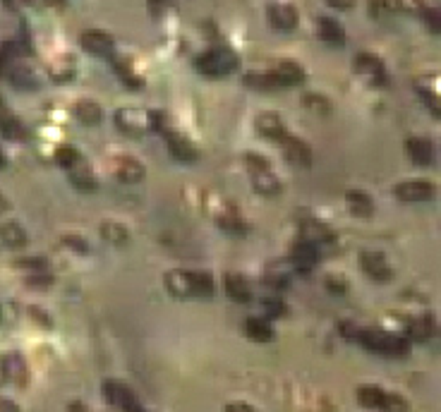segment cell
<instances>
[{
  "label": "cell",
  "mask_w": 441,
  "mask_h": 412,
  "mask_svg": "<svg viewBox=\"0 0 441 412\" xmlns=\"http://www.w3.org/2000/svg\"><path fill=\"white\" fill-rule=\"evenodd\" d=\"M67 175H70V182L77 187V190H84V192L96 190V180H94V175H91V168L87 165L84 159H82L80 163L72 165V168L67 170Z\"/></svg>",
  "instance_id": "19"
},
{
  "label": "cell",
  "mask_w": 441,
  "mask_h": 412,
  "mask_svg": "<svg viewBox=\"0 0 441 412\" xmlns=\"http://www.w3.org/2000/svg\"><path fill=\"white\" fill-rule=\"evenodd\" d=\"M19 269H29L32 274H48V262L46 259H19L17 262Z\"/></svg>",
  "instance_id": "38"
},
{
  "label": "cell",
  "mask_w": 441,
  "mask_h": 412,
  "mask_svg": "<svg viewBox=\"0 0 441 412\" xmlns=\"http://www.w3.org/2000/svg\"><path fill=\"white\" fill-rule=\"evenodd\" d=\"M3 211H8V201H5V197L0 195V213H3Z\"/></svg>",
  "instance_id": "50"
},
{
  "label": "cell",
  "mask_w": 441,
  "mask_h": 412,
  "mask_svg": "<svg viewBox=\"0 0 441 412\" xmlns=\"http://www.w3.org/2000/svg\"><path fill=\"white\" fill-rule=\"evenodd\" d=\"M113 65H116V72H118V75H120V80L125 82L127 87H132V89H139V87H142V80H139V77L134 75L132 67H129L127 62L116 60V62H113Z\"/></svg>",
  "instance_id": "36"
},
{
  "label": "cell",
  "mask_w": 441,
  "mask_h": 412,
  "mask_svg": "<svg viewBox=\"0 0 441 412\" xmlns=\"http://www.w3.org/2000/svg\"><path fill=\"white\" fill-rule=\"evenodd\" d=\"M264 307H267V312L271 316H281L283 312H285V307H283L281 300H267V302H264Z\"/></svg>",
  "instance_id": "43"
},
{
  "label": "cell",
  "mask_w": 441,
  "mask_h": 412,
  "mask_svg": "<svg viewBox=\"0 0 441 412\" xmlns=\"http://www.w3.org/2000/svg\"><path fill=\"white\" fill-rule=\"evenodd\" d=\"M393 195L401 201H429L437 195V187L427 180H406V182H398Z\"/></svg>",
  "instance_id": "6"
},
{
  "label": "cell",
  "mask_w": 441,
  "mask_h": 412,
  "mask_svg": "<svg viewBox=\"0 0 441 412\" xmlns=\"http://www.w3.org/2000/svg\"><path fill=\"white\" fill-rule=\"evenodd\" d=\"M355 338L372 352L379 355H406L408 343L403 338L393 336V333L379 331V328H362V331H355Z\"/></svg>",
  "instance_id": "3"
},
{
  "label": "cell",
  "mask_w": 441,
  "mask_h": 412,
  "mask_svg": "<svg viewBox=\"0 0 441 412\" xmlns=\"http://www.w3.org/2000/svg\"><path fill=\"white\" fill-rule=\"evenodd\" d=\"M271 75H273V80H276L278 89H285V87L300 84V82L305 80V70L298 65V62H293V60H283V62H278V65L271 70Z\"/></svg>",
  "instance_id": "12"
},
{
  "label": "cell",
  "mask_w": 441,
  "mask_h": 412,
  "mask_svg": "<svg viewBox=\"0 0 441 412\" xmlns=\"http://www.w3.org/2000/svg\"><path fill=\"white\" fill-rule=\"evenodd\" d=\"M165 144H168V151L173 159L178 161H185V163H192V161H197V149L195 144L190 142L188 137H183V134L178 132H168L165 134Z\"/></svg>",
  "instance_id": "13"
},
{
  "label": "cell",
  "mask_w": 441,
  "mask_h": 412,
  "mask_svg": "<svg viewBox=\"0 0 441 412\" xmlns=\"http://www.w3.org/2000/svg\"><path fill=\"white\" fill-rule=\"evenodd\" d=\"M245 165H247V170H250L252 175H259V173H267V170H271L269 161L264 159V156H259V154H247L245 156Z\"/></svg>",
  "instance_id": "37"
},
{
  "label": "cell",
  "mask_w": 441,
  "mask_h": 412,
  "mask_svg": "<svg viewBox=\"0 0 441 412\" xmlns=\"http://www.w3.org/2000/svg\"><path fill=\"white\" fill-rule=\"evenodd\" d=\"M103 398H106L113 408L120 410V412H147L142 405H139V400L134 398V393L127 388L125 384L106 382L103 384Z\"/></svg>",
  "instance_id": "4"
},
{
  "label": "cell",
  "mask_w": 441,
  "mask_h": 412,
  "mask_svg": "<svg viewBox=\"0 0 441 412\" xmlns=\"http://www.w3.org/2000/svg\"><path fill=\"white\" fill-rule=\"evenodd\" d=\"M0 319H3V310H0Z\"/></svg>",
  "instance_id": "52"
},
{
  "label": "cell",
  "mask_w": 441,
  "mask_h": 412,
  "mask_svg": "<svg viewBox=\"0 0 441 412\" xmlns=\"http://www.w3.org/2000/svg\"><path fill=\"white\" fill-rule=\"evenodd\" d=\"M53 75H55V80L58 82H65V80H70L72 75H75V67H72V62L63 58L58 62V70H53Z\"/></svg>",
  "instance_id": "39"
},
{
  "label": "cell",
  "mask_w": 441,
  "mask_h": 412,
  "mask_svg": "<svg viewBox=\"0 0 441 412\" xmlns=\"http://www.w3.org/2000/svg\"><path fill=\"white\" fill-rule=\"evenodd\" d=\"M355 70L362 77L372 82V84H386V70H384V62L372 53H360L355 58Z\"/></svg>",
  "instance_id": "10"
},
{
  "label": "cell",
  "mask_w": 441,
  "mask_h": 412,
  "mask_svg": "<svg viewBox=\"0 0 441 412\" xmlns=\"http://www.w3.org/2000/svg\"><path fill=\"white\" fill-rule=\"evenodd\" d=\"M10 80H12V84H17V87H22V89H34L36 87V80H34V75L27 70V67H12L10 70Z\"/></svg>",
  "instance_id": "34"
},
{
  "label": "cell",
  "mask_w": 441,
  "mask_h": 412,
  "mask_svg": "<svg viewBox=\"0 0 441 412\" xmlns=\"http://www.w3.org/2000/svg\"><path fill=\"white\" fill-rule=\"evenodd\" d=\"M319 244L309 242V240H300V242H295L293 247V259L295 264L300 266V269H309V266H314L319 262Z\"/></svg>",
  "instance_id": "18"
},
{
  "label": "cell",
  "mask_w": 441,
  "mask_h": 412,
  "mask_svg": "<svg viewBox=\"0 0 441 412\" xmlns=\"http://www.w3.org/2000/svg\"><path fill=\"white\" fill-rule=\"evenodd\" d=\"M267 15H269V22H271V27L278 29V31H293L295 27H298V10H295L293 5H288V3L269 5Z\"/></svg>",
  "instance_id": "9"
},
{
  "label": "cell",
  "mask_w": 441,
  "mask_h": 412,
  "mask_svg": "<svg viewBox=\"0 0 441 412\" xmlns=\"http://www.w3.org/2000/svg\"><path fill=\"white\" fill-rule=\"evenodd\" d=\"M226 412H254L247 403H231L226 408Z\"/></svg>",
  "instance_id": "47"
},
{
  "label": "cell",
  "mask_w": 441,
  "mask_h": 412,
  "mask_svg": "<svg viewBox=\"0 0 441 412\" xmlns=\"http://www.w3.org/2000/svg\"><path fill=\"white\" fill-rule=\"evenodd\" d=\"M406 151L408 156L415 161V163L420 165H432L434 163V156H437V149H434V144L429 142V139H422V137H413L406 142Z\"/></svg>",
  "instance_id": "15"
},
{
  "label": "cell",
  "mask_w": 441,
  "mask_h": 412,
  "mask_svg": "<svg viewBox=\"0 0 441 412\" xmlns=\"http://www.w3.org/2000/svg\"><path fill=\"white\" fill-rule=\"evenodd\" d=\"M345 201H348V208L352 211V216L367 218V216H372V211H375V204H372L370 195L362 190H350L345 195Z\"/></svg>",
  "instance_id": "21"
},
{
  "label": "cell",
  "mask_w": 441,
  "mask_h": 412,
  "mask_svg": "<svg viewBox=\"0 0 441 412\" xmlns=\"http://www.w3.org/2000/svg\"><path fill=\"white\" fill-rule=\"evenodd\" d=\"M303 106L307 111L316 113V116H329L331 113V101L321 93H305L303 96Z\"/></svg>",
  "instance_id": "32"
},
{
  "label": "cell",
  "mask_w": 441,
  "mask_h": 412,
  "mask_svg": "<svg viewBox=\"0 0 441 412\" xmlns=\"http://www.w3.org/2000/svg\"><path fill=\"white\" fill-rule=\"evenodd\" d=\"M65 242H67V244H72V247H75V249H77V252H80V254H84V252H87V244L82 242L80 238L70 235V238H65Z\"/></svg>",
  "instance_id": "44"
},
{
  "label": "cell",
  "mask_w": 441,
  "mask_h": 412,
  "mask_svg": "<svg viewBox=\"0 0 441 412\" xmlns=\"http://www.w3.org/2000/svg\"><path fill=\"white\" fill-rule=\"evenodd\" d=\"M116 123L123 132L132 134V137H139L147 129H154L152 125V113H144L139 108H123V111L116 113Z\"/></svg>",
  "instance_id": "5"
},
{
  "label": "cell",
  "mask_w": 441,
  "mask_h": 412,
  "mask_svg": "<svg viewBox=\"0 0 441 412\" xmlns=\"http://www.w3.org/2000/svg\"><path fill=\"white\" fill-rule=\"evenodd\" d=\"M0 240H3V244H8V247L19 249L27 244V233H24V228L19 226V223L10 221L0 226Z\"/></svg>",
  "instance_id": "23"
},
{
  "label": "cell",
  "mask_w": 441,
  "mask_h": 412,
  "mask_svg": "<svg viewBox=\"0 0 441 412\" xmlns=\"http://www.w3.org/2000/svg\"><path fill=\"white\" fill-rule=\"evenodd\" d=\"M257 132L264 139H271V142H281L285 134H288L281 116H276V113H262V116H257Z\"/></svg>",
  "instance_id": "14"
},
{
  "label": "cell",
  "mask_w": 441,
  "mask_h": 412,
  "mask_svg": "<svg viewBox=\"0 0 441 412\" xmlns=\"http://www.w3.org/2000/svg\"><path fill=\"white\" fill-rule=\"evenodd\" d=\"M82 48L91 55H98V58H111L113 51H116V41L106 31H84L82 34Z\"/></svg>",
  "instance_id": "8"
},
{
  "label": "cell",
  "mask_w": 441,
  "mask_h": 412,
  "mask_svg": "<svg viewBox=\"0 0 441 412\" xmlns=\"http://www.w3.org/2000/svg\"><path fill=\"white\" fill-rule=\"evenodd\" d=\"M0 412H17V405L10 400H0Z\"/></svg>",
  "instance_id": "48"
},
{
  "label": "cell",
  "mask_w": 441,
  "mask_h": 412,
  "mask_svg": "<svg viewBox=\"0 0 441 412\" xmlns=\"http://www.w3.org/2000/svg\"><path fill=\"white\" fill-rule=\"evenodd\" d=\"M240 60L231 48H211L195 60V67L206 77H226L237 70Z\"/></svg>",
  "instance_id": "2"
},
{
  "label": "cell",
  "mask_w": 441,
  "mask_h": 412,
  "mask_svg": "<svg viewBox=\"0 0 441 412\" xmlns=\"http://www.w3.org/2000/svg\"><path fill=\"white\" fill-rule=\"evenodd\" d=\"M168 290L178 297H209L214 295V278L204 271H170L165 276Z\"/></svg>",
  "instance_id": "1"
},
{
  "label": "cell",
  "mask_w": 441,
  "mask_h": 412,
  "mask_svg": "<svg viewBox=\"0 0 441 412\" xmlns=\"http://www.w3.org/2000/svg\"><path fill=\"white\" fill-rule=\"evenodd\" d=\"M75 118L82 125H98L101 123V108L94 101H80L75 106Z\"/></svg>",
  "instance_id": "29"
},
{
  "label": "cell",
  "mask_w": 441,
  "mask_h": 412,
  "mask_svg": "<svg viewBox=\"0 0 441 412\" xmlns=\"http://www.w3.org/2000/svg\"><path fill=\"white\" fill-rule=\"evenodd\" d=\"M116 173L123 182H139L144 177V165L139 163L137 159H129V156H123L116 165Z\"/></svg>",
  "instance_id": "25"
},
{
  "label": "cell",
  "mask_w": 441,
  "mask_h": 412,
  "mask_svg": "<svg viewBox=\"0 0 441 412\" xmlns=\"http://www.w3.org/2000/svg\"><path fill=\"white\" fill-rule=\"evenodd\" d=\"M360 266L372 280L377 283H388L393 278V269L384 259L381 252H362L360 254Z\"/></svg>",
  "instance_id": "7"
},
{
  "label": "cell",
  "mask_w": 441,
  "mask_h": 412,
  "mask_svg": "<svg viewBox=\"0 0 441 412\" xmlns=\"http://www.w3.org/2000/svg\"><path fill=\"white\" fill-rule=\"evenodd\" d=\"M357 400H360L362 408L384 410V408H386L388 395L384 393V391L379 388V386H360V388H357Z\"/></svg>",
  "instance_id": "20"
},
{
  "label": "cell",
  "mask_w": 441,
  "mask_h": 412,
  "mask_svg": "<svg viewBox=\"0 0 441 412\" xmlns=\"http://www.w3.org/2000/svg\"><path fill=\"white\" fill-rule=\"evenodd\" d=\"M226 293L231 300H235V302H250V285H247V280L242 278V276H237V274H228L226 276Z\"/></svg>",
  "instance_id": "26"
},
{
  "label": "cell",
  "mask_w": 441,
  "mask_h": 412,
  "mask_svg": "<svg viewBox=\"0 0 441 412\" xmlns=\"http://www.w3.org/2000/svg\"><path fill=\"white\" fill-rule=\"evenodd\" d=\"M101 238L113 244H125L129 235H127V228L123 226V223L106 221V223H101Z\"/></svg>",
  "instance_id": "31"
},
{
  "label": "cell",
  "mask_w": 441,
  "mask_h": 412,
  "mask_svg": "<svg viewBox=\"0 0 441 412\" xmlns=\"http://www.w3.org/2000/svg\"><path fill=\"white\" fill-rule=\"evenodd\" d=\"M422 12H424V19H427L429 29L437 34V31H439V10L432 8V10H422Z\"/></svg>",
  "instance_id": "42"
},
{
  "label": "cell",
  "mask_w": 441,
  "mask_h": 412,
  "mask_svg": "<svg viewBox=\"0 0 441 412\" xmlns=\"http://www.w3.org/2000/svg\"><path fill=\"white\" fill-rule=\"evenodd\" d=\"M408 336L420 343L429 341L434 336V319L432 316H417V319H413L408 326Z\"/></svg>",
  "instance_id": "28"
},
{
  "label": "cell",
  "mask_w": 441,
  "mask_h": 412,
  "mask_svg": "<svg viewBox=\"0 0 441 412\" xmlns=\"http://www.w3.org/2000/svg\"><path fill=\"white\" fill-rule=\"evenodd\" d=\"M55 159H58V163L63 165L65 170H70L72 165L80 163V161H82V154L75 147H60L58 154H55Z\"/></svg>",
  "instance_id": "35"
},
{
  "label": "cell",
  "mask_w": 441,
  "mask_h": 412,
  "mask_svg": "<svg viewBox=\"0 0 441 412\" xmlns=\"http://www.w3.org/2000/svg\"><path fill=\"white\" fill-rule=\"evenodd\" d=\"M70 412H91V410L84 408L82 403H72V405H70Z\"/></svg>",
  "instance_id": "49"
},
{
  "label": "cell",
  "mask_w": 441,
  "mask_h": 412,
  "mask_svg": "<svg viewBox=\"0 0 441 412\" xmlns=\"http://www.w3.org/2000/svg\"><path fill=\"white\" fill-rule=\"evenodd\" d=\"M326 3L331 5V8H339V10H348L355 5V0H326Z\"/></svg>",
  "instance_id": "46"
},
{
  "label": "cell",
  "mask_w": 441,
  "mask_h": 412,
  "mask_svg": "<svg viewBox=\"0 0 441 412\" xmlns=\"http://www.w3.org/2000/svg\"><path fill=\"white\" fill-rule=\"evenodd\" d=\"M0 132H3V137H8V139H24L27 137L24 125L19 123V120L15 118L10 111H5L3 106H0Z\"/></svg>",
  "instance_id": "24"
},
{
  "label": "cell",
  "mask_w": 441,
  "mask_h": 412,
  "mask_svg": "<svg viewBox=\"0 0 441 412\" xmlns=\"http://www.w3.org/2000/svg\"><path fill=\"white\" fill-rule=\"evenodd\" d=\"M5 5H8L10 10H22L27 8V5H32V0H3Z\"/></svg>",
  "instance_id": "45"
},
{
  "label": "cell",
  "mask_w": 441,
  "mask_h": 412,
  "mask_svg": "<svg viewBox=\"0 0 441 412\" xmlns=\"http://www.w3.org/2000/svg\"><path fill=\"white\" fill-rule=\"evenodd\" d=\"M3 163H5V159H3V154H0V168H3Z\"/></svg>",
  "instance_id": "51"
},
{
  "label": "cell",
  "mask_w": 441,
  "mask_h": 412,
  "mask_svg": "<svg viewBox=\"0 0 441 412\" xmlns=\"http://www.w3.org/2000/svg\"><path fill=\"white\" fill-rule=\"evenodd\" d=\"M388 10H391V5H388L386 0H372L370 3V12L375 15V17H381V15H386Z\"/></svg>",
  "instance_id": "41"
},
{
  "label": "cell",
  "mask_w": 441,
  "mask_h": 412,
  "mask_svg": "<svg viewBox=\"0 0 441 412\" xmlns=\"http://www.w3.org/2000/svg\"><path fill=\"white\" fill-rule=\"evenodd\" d=\"M0 369H3V377L8 379L10 384H15V386H24V384H27L29 372H27V362L22 359V355H17V352L5 355L3 364H0Z\"/></svg>",
  "instance_id": "11"
},
{
  "label": "cell",
  "mask_w": 441,
  "mask_h": 412,
  "mask_svg": "<svg viewBox=\"0 0 441 412\" xmlns=\"http://www.w3.org/2000/svg\"><path fill=\"white\" fill-rule=\"evenodd\" d=\"M245 333L252 338V341H257V343L273 341V328L269 326L264 319H259V316H250V319L245 321Z\"/></svg>",
  "instance_id": "27"
},
{
  "label": "cell",
  "mask_w": 441,
  "mask_h": 412,
  "mask_svg": "<svg viewBox=\"0 0 441 412\" xmlns=\"http://www.w3.org/2000/svg\"><path fill=\"white\" fill-rule=\"evenodd\" d=\"M319 36L331 46H343L345 44V31L336 19L331 17H321L319 19Z\"/></svg>",
  "instance_id": "22"
},
{
  "label": "cell",
  "mask_w": 441,
  "mask_h": 412,
  "mask_svg": "<svg viewBox=\"0 0 441 412\" xmlns=\"http://www.w3.org/2000/svg\"><path fill=\"white\" fill-rule=\"evenodd\" d=\"M303 240H309V242L314 244H331L336 240V235L334 231H331L329 226H324L321 221L307 218V221H303Z\"/></svg>",
  "instance_id": "17"
},
{
  "label": "cell",
  "mask_w": 441,
  "mask_h": 412,
  "mask_svg": "<svg viewBox=\"0 0 441 412\" xmlns=\"http://www.w3.org/2000/svg\"><path fill=\"white\" fill-rule=\"evenodd\" d=\"M252 177H254V187H257V192H262V195H267V197H278V195H281V182L271 175V170H267V173H259V175H252Z\"/></svg>",
  "instance_id": "30"
},
{
  "label": "cell",
  "mask_w": 441,
  "mask_h": 412,
  "mask_svg": "<svg viewBox=\"0 0 441 412\" xmlns=\"http://www.w3.org/2000/svg\"><path fill=\"white\" fill-rule=\"evenodd\" d=\"M281 144H283V151H285V156H288L290 163H298V165L312 163V149H309L303 139L285 134V137L281 139Z\"/></svg>",
  "instance_id": "16"
},
{
  "label": "cell",
  "mask_w": 441,
  "mask_h": 412,
  "mask_svg": "<svg viewBox=\"0 0 441 412\" xmlns=\"http://www.w3.org/2000/svg\"><path fill=\"white\" fill-rule=\"evenodd\" d=\"M219 226L223 228V231H228V233H245V223H242V218H240V213H235V211H226V213H221L219 216Z\"/></svg>",
  "instance_id": "33"
},
{
  "label": "cell",
  "mask_w": 441,
  "mask_h": 412,
  "mask_svg": "<svg viewBox=\"0 0 441 412\" xmlns=\"http://www.w3.org/2000/svg\"><path fill=\"white\" fill-rule=\"evenodd\" d=\"M396 5L401 10H406V12H422L424 10L422 0H396Z\"/></svg>",
  "instance_id": "40"
}]
</instances>
